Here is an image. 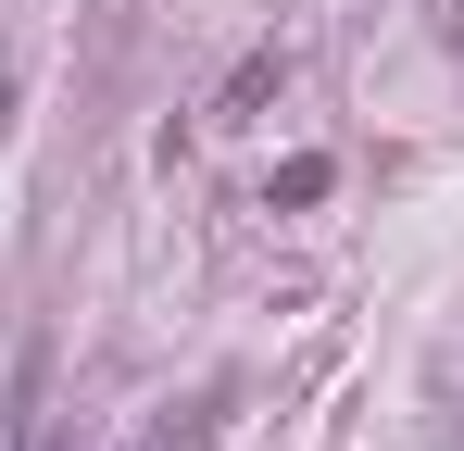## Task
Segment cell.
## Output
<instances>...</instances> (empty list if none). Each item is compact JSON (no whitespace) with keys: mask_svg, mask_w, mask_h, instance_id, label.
<instances>
[{"mask_svg":"<svg viewBox=\"0 0 464 451\" xmlns=\"http://www.w3.org/2000/svg\"><path fill=\"white\" fill-rule=\"evenodd\" d=\"M0 451H63V427H51V339H25V351H13V389H0Z\"/></svg>","mask_w":464,"mask_h":451,"instance_id":"obj_1","label":"cell"},{"mask_svg":"<svg viewBox=\"0 0 464 451\" xmlns=\"http://www.w3.org/2000/svg\"><path fill=\"white\" fill-rule=\"evenodd\" d=\"M276 88H289V51H251V63H238L227 88H214V126H251V113H264Z\"/></svg>","mask_w":464,"mask_h":451,"instance_id":"obj_2","label":"cell"},{"mask_svg":"<svg viewBox=\"0 0 464 451\" xmlns=\"http://www.w3.org/2000/svg\"><path fill=\"white\" fill-rule=\"evenodd\" d=\"M264 201H289V214H302V201H326V150H302V163H276V188H264Z\"/></svg>","mask_w":464,"mask_h":451,"instance_id":"obj_3","label":"cell"},{"mask_svg":"<svg viewBox=\"0 0 464 451\" xmlns=\"http://www.w3.org/2000/svg\"><path fill=\"white\" fill-rule=\"evenodd\" d=\"M139 451H214V401H201V414H188V427H176V414H163V427H151V439H139Z\"/></svg>","mask_w":464,"mask_h":451,"instance_id":"obj_4","label":"cell"},{"mask_svg":"<svg viewBox=\"0 0 464 451\" xmlns=\"http://www.w3.org/2000/svg\"><path fill=\"white\" fill-rule=\"evenodd\" d=\"M452 38H464V0H452Z\"/></svg>","mask_w":464,"mask_h":451,"instance_id":"obj_5","label":"cell"}]
</instances>
